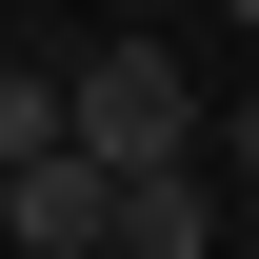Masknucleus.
<instances>
[{"mask_svg": "<svg viewBox=\"0 0 259 259\" xmlns=\"http://www.w3.org/2000/svg\"><path fill=\"white\" fill-rule=\"evenodd\" d=\"M80 80V160L100 180H160V160H220V100H199L160 40H100V60H60Z\"/></svg>", "mask_w": 259, "mask_h": 259, "instance_id": "f257e3e1", "label": "nucleus"}, {"mask_svg": "<svg viewBox=\"0 0 259 259\" xmlns=\"http://www.w3.org/2000/svg\"><path fill=\"white\" fill-rule=\"evenodd\" d=\"M0 259H120V180L60 140L40 180H0Z\"/></svg>", "mask_w": 259, "mask_h": 259, "instance_id": "f03ea898", "label": "nucleus"}, {"mask_svg": "<svg viewBox=\"0 0 259 259\" xmlns=\"http://www.w3.org/2000/svg\"><path fill=\"white\" fill-rule=\"evenodd\" d=\"M80 140V80H40V60H0V180H40Z\"/></svg>", "mask_w": 259, "mask_h": 259, "instance_id": "7ed1b4c3", "label": "nucleus"}, {"mask_svg": "<svg viewBox=\"0 0 259 259\" xmlns=\"http://www.w3.org/2000/svg\"><path fill=\"white\" fill-rule=\"evenodd\" d=\"M220 180H239V199H259V80H239V100H220Z\"/></svg>", "mask_w": 259, "mask_h": 259, "instance_id": "20e7f679", "label": "nucleus"}, {"mask_svg": "<svg viewBox=\"0 0 259 259\" xmlns=\"http://www.w3.org/2000/svg\"><path fill=\"white\" fill-rule=\"evenodd\" d=\"M220 20H239V40H259V0H220Z\"/></svg>", "mask_w": 259, "mask_h": 259, "instance_id": "39448f33", "label": "nucleus"}, {"mask_svg": "<svg viewBox=\"0 0 259 259\" xmlns=\"http://www.w3.org/2000/svg\"><path fill=\"white\" fill-rule=\"evenodd\" d=\"M239 259H259V199H239Z\"/></svg>", "mask_w": 259, "mask_h": 259, "instance_id": "423d86ee", "label": "nucleus"}]
</instances>
